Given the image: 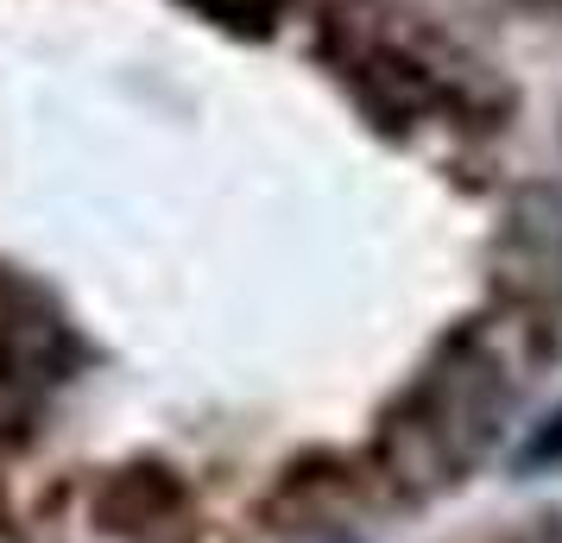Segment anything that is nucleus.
Wrapping results in <instances>:
<instances>
[{"label": "nucleus", "instance_id": "f257e3e1", "mask_svg": "<svg viewBox=\"0 0 562 543\" xmlns=\"http://www.w3.org/2000/svg\"><path fill=\"white\" fill-rule=\"evenodd\" d=\"M525 386L518 354H512V323H474L461 329L442 361L411 386L398 417L385 423V462L417 487H442L461 467L486 455L499 437V417Z\"/></svg>", "mask_w": 562, "mask_h": 543}, {"label": "nucleus", "instance_id": "f03ea898", "mask_svg": "<svg viewBox=\"0 0 562 543\" xmlns=\"http://www.w3.org/2000/svg\"><path fill=\"white\" fill-rule=\"evenodd\" d=\"M70 366V329L57 323L45 291L0 272V405H32Z\"/></svg>", "mask_w": 562, "mask_h": 543}, {"label": "nucleus", "instance_id": "20e7f679", "mask_svg": "<svg viewBox=\"0 0 562 543\" xmlns=\"http://www.w3.org/2000/svg\"><path fill=\"white\" fill-rule=\"evenodd\" d=\"M525 7H562V0H525Z\"/></svg>", "mask_w": 562, "mask_h": 543}, {"label": "nucleus", "instance_id": "7ed1b4c3", "mask_svg": "<svg viewBox=\"0 0 562 543\" xmlns=\"http://www.w3.org/2000/svg\"><path fill=\"white\" fill-rule=\"evenodd\" d=\"M196 7H209L215 20H240V13H254V0H196Z\"/></svg>", "mask_w": 562, "mask_h": 543}, {"label": "nucleus", "instance_id": "39448f33", "mask_svg": "<svg viewBox=\"0 0 562 543\" xmlns=\"http://www.w3.org/2000/svg\"><path fill=\"white\" fill-rule=\"evenodd\" d=\"M335 543H348V538H335Z\"/></svg>", "mask_w": 562, "mask_h": 543}]
</instances>
